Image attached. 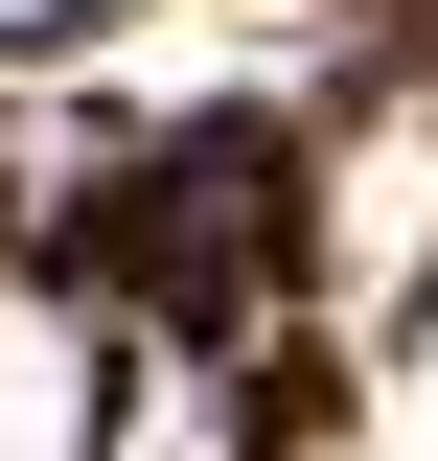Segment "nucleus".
<instances>
[{
  "label": "nucleus",
  "instance_id": "nucleus-1",
  "mask_svg": "<svg viewBox=\"0 0 438 461\" xmlns=\"http://www.w3.org/2000/svg\"><path fill=\"white\" fill-rule=\"evenodd\" d=\"M69 369H93V346H69L47 300H0V461H69Z\"/></svg>",
  "mask_w": 438,
  "mask_h": 461
}]
</instances>
